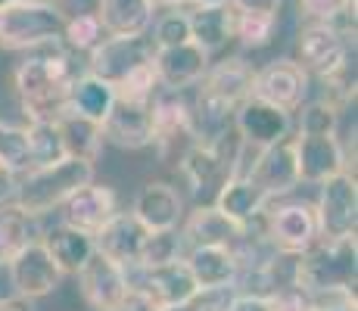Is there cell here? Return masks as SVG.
<instances>
[{"label":"cell","mask_w":358,"mask_h":311,"mask_svg":"<svg viewBox=\"0 0 358 311\" xmlns=\"http://www.w3.org/2000/svg\"><path fill=\"white\" fill-rule=\"evenodd\" d=\"M190 41V22L184 10H165L153 25V44L156 47H175Z\"/></svg>","instance_id":"37"},{"label":"cell","mask_w":358,"mask_h":311,"mask_svg":"<svg viewBox=\"0 0 358 311\" xmlns=\"http://www.w3.org/2000/svg\"><path fill=\"white\" fill-rule=\"evenodd\" d=\"M355 237L318 240L308 252L296 259V283L308 293L324 289H355Z\"/></svg>","instance_id":"5"},{"label":"cell","mask_w":358,"mask_h":311,"mask_svg":"<svg viewBox=\"0 0 358 311\" xmlns=\"http://www.w3.org/2000/svg\"><path fill=\"white\" fill-rule=\"evenodd\" d=\"M103 140H109L119 150L153 147V113H150V103H131L115 96L109 115L103 119Z\"/></svg>","instance_id":"16"},{"label":"cell","mask_w":358,"mask_h":311,"mask_svg":"<svg viewBox=\"0 0 358 311\" xmlns=\"http://www.w3.org/2000/svg\"><path fill=\"white\" fill-rule=\"evenodd\" d=\"M115 96L119 100H131V103H153V96L162 91L159 85V75H156V66L153 62H147V66L134 68L131 75L119 81V85L113 87Z\"/></svg>","instance_id":"36"},{"label":"cell","mask_w":358,"mask_h":311,"mask_svg":"<svg viewBox=\"0 0 358 311\" xmlns=\"http://www.w3.org/2000/svg\"><path fill=\"white\" fill-rule=\"evenodd\" d=\"M231 0H187V6L194 10V6H228Z\"/></svg>","instance_id":"48"},{"label":"cell","mask_w":358,"mask_h":311,"mask_svg":"<svg viewBox=\"0 0 358 311\" xmlns=\"http://www.w3.org/2000/svg\"><path fill=\"white\" fill-rule=\"evenodd\" d=\"M97 19L103 31L113 38L125 34H147L153 25V3L150 0H97Z\"/></svg>","instance_id":"28"},{"label":"cell","mask_w":358,"mask_h":311,"mask_svg":"<svg viewBox=\"0 0 358 311\" xmlns=\"http://www.w3.org/2000/svg\"><path fill=\"white\" fill-rule=\"evenodd\" d=\"M103 38H106V31H103L97 13H72V16H66L63 38L59 41L72 53H91Z\"/></svg>","instance_id":"34"},{"label":"cell","mask_w":358,"mask_h":311,"mask_svg":"<svg viewBox=\"0 0 358 311\" xmlns=\"http://www.w3.org/2000/svg\"><path fill=\"white\" fill-rule=\"evenodd\" d=\"M59 140H63L66 156L72 159H85V162H97V156L103 153V124L85 119L78 113H66L57 119Z\"/></svg>","instance_id":"29"},{"label":"cell","mask_w":358,"mask_h":311,"mask_svg":"<svg viewBox=\"0 0 358 311\" xmlns=\"http://www.w3.org/2000/svg\"><path fill=\"white\" fill-rule=\"evenodd\" d=\"M75 277H78V289L85 296V302L94 311H115L131 287L128 268L115 265L103 252H94Z\"/></svg>","instance_id":"14"},{"label":"cell","mask_w":358,"mask_h":311,"mask_svg":"<svg viewBox=\"0 0 358 311\" xmlns=\"http://www.w3.org/2000/svg\"><path fill=\"white\" fill-rule=\"evenodd\" d=\"M153 113V147L165 165H178L181 156L196 143L194 109L184 91H162L150 103Z\"/></svg>","instance_id":"6"},{"label":"cell","mask_w":358,"mask_h":311,"mask_svg":"<svg viewBox=\"0 0 358 311\" xmlns=\"http://www.w3.org/2000/svg\"><path fill=\"white\" fill-rule=\"evenodd\" d=\"M147 233L150 231L131 215V212H115V215L94 233V246H97V252H103L106 259H113L115 265L131 271V268H137V259H141Z\"/></svg>","instance_id":"20"},{"label":"cell","mask_w":358,"mask_h":311,"mask_svg":"<svg viewBox=\"0 0 358 311\" xmlns=\"http://www.w3.org/2000/svg\"><path fill=\"white\" fill-rule=\"evenodd\" d=\"M41 243H44V249L50 252V259L57 261L63 274H78L81 268H85V261L97 252L91 233L78 231V227H69L66 221L47 227L44 237H41Z\"/></svg>","instance_id":"27"},{"label":"cell","mask_w":358,"mask_h":311,"mask_svg":"<svg viewBox=\"0 0 358 311\" xmlns=\"http://www.w3.org/2000/svg\"><path fill=\"white\" fill-rule=\"evenodd\" d=\"M131 215L141 221L147 231H175L184 221V199L171 184L150 181L137 193Z\"/></svg>","instance_id":"22"},{"label":"cell","mask_w":358,"mask_h":311,"mask_svg":"<svg viewBox=\"0 0 358 311\" xmlns=\"http://www.w3.org/2000/svg\"><path fill=\"white\" fill-rule=\"evenodd\" d=\"M153 66L165 91H184V87H196L203 75L209 72V53L196 47L194 41L175 47H156Z\"/></svg>","instance_id":"19"},{"label":"cell","mask_w":358,"mask_h":311,"mask_svg":"<svg viewBox=\"0 0 358 311\" xmlns=\"http://www.w3.org/2000/svg\"><path fill=\"white\" fill-rule=\"evenodd\" d=\"M252 96L284 113H296L308 100V75L296 66V59H274L265 68H256Z\"/></svg>","instance_id":"13"},{"label":"cell","mask_w":358,"mask_h":311,"mask_svg":"<svg viewBox=\"0 0 358 311\" xmlns=\"http://www.w3.org/2000/svg\"><path fill=\"white\" fill-rule=\"evenodd\" d=\"M94 181V162H85V159H59L53 165H44V168H31L19 178L16 196H13V205L25 212L31 218H41L53 209H63L66 199L72 193H78L81 187H87Z\"/></svg>","instance_id":"3"},{"label":"cell","mask_w":358,"mask_h":311,"mask_svg":"<svg viewBox=\"0 0 358 311\" xmlns=\"http://www.w3.org/2000/svg\"><path fill=\"white\" fill-rule=\"evenodd\" d=\"M19 168L10 162L3 153H0V205L13 203V196H16V187H19Z\"/></svg>","instance_id":"42"},{"label":"cell","mask_w":358,"mask_h":311,"mask_svg":"<svg viewBox=\"0 0 358 311\" xmlns=\"http://www.w3.org/2000/svg\"><path fill=\"white\" fill-rule=\"evenodd\" d=\"M184 237V246H237L240 237H243V227L234 224L231 218H224L222 212L215 209V205H196L194 212H190L187 218H184V224L178 227Z\"/></svg>","instance_id":"25"},{"label":"cell","mask_w":358,"mask_h":311,"mask_svg":"<svg viewBox=\"0 0 358 311\" xmlns=\"http://www.w3.org/2000/svg\"><path fill=\"white\" fill-rule=\"evenodd\" d=\"M150 3H153V10H184L187 0H150Z\"/></svg>","instance_id":"47"},{"label":"cell","mask_w":358,"mask_h":311,"mask_svg":"<svg viewBox=\"0 0 358 311\" xmlns=\"http://www.w3.org/2000/svg\"><path fill=\"white\" fill-rule=\"evenodd\" d=\"M265 240L284 255H302L321 240L312 203H287L265 212Z\"/></svg>","instance_id":"10"},{"label":"cell","mask_w":358,"mask_h":311,"mask_svg":"<svg viewBox=\"0 0 358 311\" xmlns=\"http://www.w3.org/2000/svg\"><path fill=\"white\" fill-rule=\"evenodd\" d=\"M34 237H38V231H34L31 215H25V212L13 203L0 205V265H10L13 255L25 243H31Z\"/></svg>","instance_id":"32"},{"label":"cell","mask_w":358,"mask_h":311,"mask_svg":"<svg viewBox=\"0 0 358 311\" xmlns=\"http://www.w3.org/2000/svg\"><path fill=\"white\" fill-rule=\"evenodd\" d=\"M66 10L50 0H22L0 10V50H41L59 44Z\"/></svg>","instance_id":"4"},{"label":"cell","mask_w":358,"mask_h":311,"mask_svg":"<svg viewBox=\"0 0 358 311\" xmlns=\"http://www.w3.org/2000/svg\"><path fill=\"white\" fill-rule=\"evenodd\" d=\"M13 3H22V0H0V10H6V6H13Z\"/></svg>","instance_id":"49"},{"label":"cell","mask_w":358,"mask_h":311,"mask_svg":"<svg viewBox=\"0 0 358 311\" xmlns=\"http://www.w3.org/2000/svg\"><path fill=\"white\" fill-rule=\"evenodd\" d=\"M237 296V287H222V289H199L181 305H169L162 311H228L231 299Z\"/></svg>","instance_id":"38"},{"label":"cell","mask_w":358,"mask_h":311,"mask_svg":"<svg viewBox=\"0 0 358 311\" xmlns=\"http://www.w3.org/2000/svg\"><path fill=\"white\" fill-rule=\"evenodd\" d=\"M246 178H250L256 187H262V190H265L271 199L284 196V193H290L296 184H302L299 181V165H296L293 137L274 143V147L259 150Z\"/></svg>","instance_id":"17"},{"label":"cell","mask_w":358,"mask_h":311,"mask_svg":"<svg viewBox=\"0 0 358 311\" xmlns=\"http://www.w3.org/2000/svg\"><path fill=\"white\" fill-rule=\"evenodd\" d=\"M349 6H355V0H299V10L308 22H334Z\"/></svg>","instance_id":"40"},{"label":"cell","mask_w":358,"mask_h":311,"mask_svg":"<svg viewBox=\"0 0 358 311\" xmlns=\"http://www.w3.org/2000/svg\"><path fill=\"white\" fill-rule=\"evenodd\" d=\"M240 13H262V16H278L280 0H231Z\"/></svg>","instance_id":"44"},{"label":"cell","mask_w":358,"mask_h":311,"mask_svg":"<svg viewBox=\"0 0 358 311\" xmlns=\"http://www.w3.org/2000/svg\"><path fill=\"white\" fill-rule=\"evenodd\" d=\"M274 25L278 16H262V13H240L237 10V22H234V41L246 50H259L268 47L274 38Z\"/></svg>","instance_id":"35"},{"label":"cell","mask_w":358,"mask_h":311,"mask_svg":"<svg viewBox=\"0 0 358 311\" xmlns=\"http://www.w3.org/2000/svg\"><path fill=\"white\" fill-rule=\"evenodd\" d=\"M234 134L240 137V143L250 150H265L274 143L287 140L293 131V113L271 106V103H262L256 96H246L237 109H234L231 119Z\"/></svg>","instance_id":"12"},{"label":"cell","mask_w":358,"mask_h":311,"mask_svg":"<svg viewBox=\"0 0 358 311\" xmlns=\"http://www.w3.org/2000/svg\"><path fill=\"white\" fill-rule=\"evenodd\" d=\"M13 280V289H16L19 299H44V296L57 293L59 283H63L66 274L59 271V265L50 259V252L44 249L41 237H34L31 243H25L6 265Z\"/></svg>","instance_id":"11"},{"label":"cell","mask_w":358,"mask_h":311,"mask_svg":"<svg viewBox=\"0 0 358 311\" xmlns=\"http://www.w3.org/2000/svg\"><path fill=\"white\" fill-rule=\"evenodd\" d=\"M63 3H69L75 13H94L97 10V0H57L59 10H63Z\"/></svg>","instance_id":"45"},{"label":"cell","mask_w":358,"mask_h":311,"mask_svg":"<svg viewBox=\"0 0 358 311\" xmlns=\"http://www.w3.org/2000/svg\"><path fill=\"white\" fill-rule=\"evenodd\" d=\"M131 271H137V277H131V283L141 287L143 293H150L162 308L181 305V302H187L190 296L199 293L194 274L187 271L184 259L169 261V265H159V268H131Z\"/></svg>","instance_id":"21"},{"label":"cell","mask_w":358,"mask_h":311,"mask_svg":"<svg viewBox=\"0 0 358 311\" xmlns=\"http://www.w3.org/2000/svg\"><path fill=\"white\" fill-rule=\"evenodd\" d=\"M296 165H299V181L324 184L327 178L349 171L346 147L340 143V134H299L293 137Z\"/></svg>","instance_id":"15"},{"label":"cell","mask_w":358,"mask_h":311,"mask_svg":"<svg viewBox=\"0 0 358 311\" xmlns=\"http://www.w3.org/2000/svg\"><path fill=\"white\" fill-rule=\"evenodd\" d=\"M215 205L224 218H231L234 224H240L243 231H252V227L265 224V212L271 205V196H268L262 187H256L250 178L234 175L228 178L215 193Z\"/></svg>","instance_id":"18"},{"label":"cell","mask_w":358,"mask_h":311,"mask_svg":"<svg viewBox=\"0 0 358 311\" xmlns=\"http://www.w3.org/2000/svg\"><path fill=\"white\" fill-rule=\"evenodd\" d=\"M113 103H115L113 85H106V81L91 72H81L78 78H75L72 91H69V113H78L97 124H103V119H106L109 109H113Z\"/></svg>","instance_id":"30"},{"label":"cell","mask_w":358,"mask_h":311,"mask_svg":"<svg viewBox=\"0 0 358 311\" xmlns=\"http://www.w3.org/2000/svg\"><path fill=\"white\" fill-rule=\"evenodd\" d=\"M187 246H184V237L181 231H150L147 240H143V249H141V259H137V268H159V265H169V261H178L184 259Z\"/></svg>","instance_id":"33"},{"label":"cell","mask_w":358,"mask_h":311,"mask_svg":"<svg viewBox=\"0 0 358 311\" xmlns=\"http://www.w3.org/2000/svg\"><path fill=\"white\" fill-rule=\"evenodd\" d=\"M190 22V41L203 47L206 53H218L234 41V22H237V10L234 3L228 6H194L187 13Z\"/></svg>","instance_id":"26"},{"label":"cell","mask_w":358,"mask_h":311,"mask_svg":"<svg viewBox=\"0 0 358 311\" xmlns=\"http://www.w3.org/2000/svg\"><path fill=\"white\" fill-rule=\"evenodd\" d=\"M252 78H256V68L243 57H231L218 66H209V72L196 85V100L190 103L196 140H215L224 131H231L234 109L246 96H252Z\"/></svg>","instance_id":"2"},{"label":"cell","mask_w":358,"mask_h":311,"mask_svg":"<svg viewBox=\"0 0 358 311\" xmlns=\"http://www.w3.org/2000/svg\"><path fill=\"white\" fill-rule=\"evenodd\" d=\"M321 240L355 237L358 227V184L355 171H340L321 184V196L315 203Z\"/></svg>","instance_id":"8"},{"label":"cell","mask_w":358,"mask_h":311,"mask_svg":"<svg viewBox=\"0 0 358 311\" xmlns=\"http://www.w3.org/2000/svg\"><path fill=\"white\" fill-rule=\"evenodd\" d=\"M184 265L199 289L234 287L240 277V261L231 246H190L184 252Z\"/></svg>","instance_id":"24"},{"label":"cell","mask_w":358,"mask_h":311,"mask_svg":"<svg viewBox=\"0 0 358 311\" xmlns=\"http://www.w3.org/2000/svg\"><path fill=\"white\" fill-rule=\"evenodd\" d=\"M0 311H31V302L29 299H0Z\"/></svg>","instance_id":"46"},{"label":"cell","mask_w":358,"mask_h":311,"mask_svg":"<svg viewBox=\"0 0 358 311\" xmlns=\"http://www.w3.org/2000/svg\"><path fill=\"white\" fill-rule=\"evenodd\" d=\"M81 75L72 53L57 44L29 53L13 72V91L25 122H57L69 109V91Z\"/></svg>","instance_id":"1"},{"label":"cell","mask_w":358,"mask_h":311,"mask_svg":"<svg viewBox=\"0 0 358 311\" xmlns=\"http://www.w3.org/2000/svg\"><path fill=\"white\" fill-rule=\"evenodd\" d=\"M115 212H119V196H115V190L106 184L91 181L87 187H81L78 193H72V196L66 199L63 221L69 227H78V231H85L94 237Z\"/></svg>","instance_id":"23"},{"label":"cell","mask_w":358,"mask_h":311,"mask_svg":"<svg viewBox=\"0 0 358 311\" xmlns=\"http://www.w3.org/2000/svg\"><path fill=\"white\" fill-rule=\"evenodd\" d=\"M265 299H268V311H315L312 293H308V289H302L299 283L278 287L274 293H268Z\"/></svg>","instance_id":"39"},{"label":"cell","mask_w":358,"mask_h":311,"mask_svg":"<svg viewBox=\"0 0 358 311\" xmlns=\"http://www.w3.org/2000/svg\"><path fill=\"white\" fill-rule=\"evenodd\" d=\"M22 143H25V171L44 168V165H53V162H59V159H66L57 122H25Z\"/></svg>","instance_id":"31"},{"label":"cell","mask_w":358,"mask_h":311,"mask_svg":"<svg viewBox=\"0 0 358 311\" xmlns=\"http://www.w3.org/2000/svg\"><path fill=\"white\" fill-rule=\"evenodd\" d=\"M115 311H162V305L150 293H143L141 287H134V283H131L125 299L119 302V308H115Z\"/></svg>","instance_id":"43"},{"label":"cell","mask_w":358,"mask_h":311,"mask_svg":"<svg viewBox=\"0 0 358 311\" xmlns=\"http://www.w3.org/2000/svg\"><path fill=\"white\" fill-rule=\"evenodd\" d=\"M153 53H156V44H153V38H147V34H125V38L106 34V38L87 53L85 72L97 75V78H103L106 85L115 87L125 75L134 72V68L153 62Z\"/></svg>","instance_id":"9"},{"label":"cell","mask_w":358,"mask_h":311,"mask_svg":"<svg viewBox=\"0 0 358 311\" xmlns=\"http://www.w3.org/2000/svg\"><path fill=\"white\" fill-rule=\"evenodd\" d=\"M315 311H355V289H324L312 293Z\"/></svg>","instance_id":"41"},{"label":"cell","mask_w":358,"mask_h":311,"mask_svg":"<svg viewBox=\"0 0 358 311\" xmlns=\"http://www.w3.org/2000/svg\"><path fill=\"white\" fill-rule=\"evenodd\" d=\"M352 47L355 41H349L334 22H308L296 34V66L308 78L327 81L352 62Z\"/></svg>","instance_id":"7"}]
</instances>
